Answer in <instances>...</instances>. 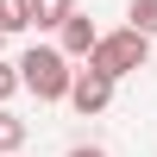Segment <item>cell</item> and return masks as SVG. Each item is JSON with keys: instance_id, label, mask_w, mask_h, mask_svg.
<instances>
[{"instance_id": "6da1fadb", "label": "cell", "mask_w": 157, "mask_h": 157, "mask_svg": "<svg viewBox=\"0 0 157 157\" xmlns=\"http://www.w3.org/2000/svg\"><path fill=\"white\" fill-rule=\"evenodd\" d=\"M82 63H94V69H107L113 82H126V75H138L151 63V38L138 32V25H120V32H101L94 50H88Z\"/></svg>"}, {"instance_id": "7a4b0ae2", "label": "cell", "mask_w": 157, "mask_h": 157, "mask_svg": "<svg viewBox=\"0 0 157 157\" xmlns=\"http://www.w3.org/2000/svg\"><path fill=\"white\" fill-rule=\"evenodd\" d=\"M69 75H75V63L63 57L57 44H32L19 57V88L38 94V101H63V94H69Z\"/></svg>"}, {"instance_id": "3957f363", "label": "cell", "mask_w": 157, "mask_h": 157, "mask_svg": "<svg viewBox=\"0 0 157 157\" xmlns=\"http://www.w3.org/2000/svg\"><path fill=\"white\" fill-rule=\"evenodd\" d=\"M113 88H120V82H113L107 69L82 63V69L69 75V94H63V101H69V107L82 113V120H94V113H107V107H113Z\"/></svg>"}, {"instance_id": "277c9868", "label": "cell", "mask_w": 157, "mask_h": 157, "mask_svg": "<svg viewBox=\"0 0 157 157\" xmlns=\"http://www.w3.org/2000/svg\"><path fill=\"white\" fill-rule=\"evenodd\" d=\"M94 38H101V25L88 19V13H69V19L57 25V50H63L69 63H82L88 50H94Z\"/></svg>"}, {"instance_id": "5b68a950", "label": "cell", "mask_w": 157, "mask_h": 157, "mask_svg": "<svg viewBox=\"0 0 157 157\" xmlns=\"http://www.w3.org/2000/svg\"><path fill=\"white\" fill-rule=\"evenodd\" d=\"M75 13V0H32V32H57Z\"/></svg>"}, {"instance_id": "8992f818", "label": "cell", "mask_w": 157, "mask_h": 157, "mask_svg": "<svg viewBox=\"0 0 157 157\" xmlns=\"http://www.w3.org/2000/svg\"><path fill=\"white\" fill-rule=\"evenodd\" d=\"M0 32H32V0H0Z\"/></svg>"}, {"instance_id": "52a82bcc", "label": "cell", "mask_w": 157, "mask_h": 157, "mask_svg": "<svg viewBox=\"0 0 157 157\" xmlns=\"http://www.w3.org/2000/svg\"><path fill=\"white\" fill-rule=\"evenodd\" d=\"M13 151H25V120L0 107V157H13Z\"/></svg>"}, {"instance_id": "ba28073f", "label": "cell", "mask_w": 157, "mask_h": 157, "mask_svg": "<svg viewBox=\"0 0 157 157\" xmlns=\"http://www.w3.org/2000/svg\"><path fill=\"white\" fill-rule=\"evenodd\" d=\"M126 25H138L145 38H157V0H126Z\"/></svg>"}, {"instance_id": "9c48e42d", "label": "cell", "mask_w": 157, "mask_h": 157, "mask_svg": "<svg viewBox=\"0 0 157 157\" xmlns=\"http://www.w3.org/2000/svg\"><path fill=\"white\" fill-rule=\"evenodd\" d=\"M19 94V63H0V107Z\"/></svg>"}, {"instance_id": "30bf717a", "label": "cell", "mask_w": 157, "mask_h": 157, "mask_svg": "<svg viewBox=\"0 0 157 157\" xmlns=\"http://www.w3.org/2000/svg\"><path fill=\"white\" fill-rule=\"evenodd\" d=\"M63 157H107V151H101V145H69Z\"/></svg>"}, {"instance_id": "8fae6325", "label": "cell", "mask_w": 157, "mask_h": 157, "mask_svg": "<svg viewBox=\"0 0 157 157\" xmlns=\"http://www.w3.org/2000/svg\"><path fill=\"white\" fill-rule=\"evenodd\" d=\"M0 44H6V32H0Z\"/></svg>"}]
</instances>
